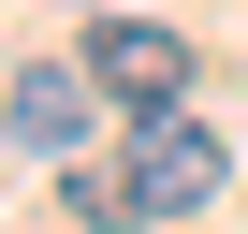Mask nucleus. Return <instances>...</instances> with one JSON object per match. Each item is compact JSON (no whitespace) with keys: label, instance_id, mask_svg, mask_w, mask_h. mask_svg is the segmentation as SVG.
Masks as SVG:
<instances>
[{"label":"nucleus","instance_id":"nucleus-1","mask_svg":"<svg viewBox=\"0 0 248 234\" xmlns=\"http://www.w3.org/2000/svg\"><path fill=\"white\" fill-rule=\"evenodd\" d=\"M117 176H132V219H190V205H219V176H233V161H219L204 117H146Z\"/></svg>","mask_w":248,"mask_h":234},{"label":"nucleus","instance_id":"nucleus-2","mask_svg":"<svg viewBox=\"0 0 248 234\" xmlns=\"http://www.w3.org/2000/svg\"><path fill=\"white\" fill-rule=\"evenodd\" d=\"M73 59L102 73V102H132V117H175V88H190V44H175L161 15H102Z\"/></svg>","mask_w":248,"mask_h":234},{"label":"nucleus","instance_id":"nucleus-3","mask_svg":"<svg viewBox=\"0 0 248 234\" xmlns=\"http://www.w3.org/2000/svg\"><path fill=\"white\" fill-rule=\"evenodd\" d=\"M0 117H15V161H59V176H73V161H88V117H102V73H88V59H73V73L30 59Z\"/></svg>","mask_w":248,"mask_h":234}]
</instances>
